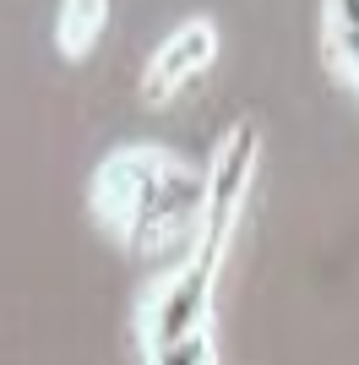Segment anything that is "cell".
I'll return each instance as SVG.
<instances>
[{
    "instance_id": "obj_7",
    "label": "cell",
    "mask_w": 359,
    "mask_h": 365,
    "mask_svg": "<svg viewBox=\"0 0 359 365\" xmlns=\"http://www.w3.org/2000/svg\"><path fill=\"white\" fill-rule=\"evenodd\" d=\"M147 365H218L212 333H191V338L164 344V349H147Z\"/></svg>"
},
{
    "instance_id": "obj_1",
    "label": "cell",
    "mask_w": 359,
    "mask_h": 365,
    "mask_svg": "<svg viewBox=\"0 0 359 365\" xmlns=\"http://www.w3.org/2000/svg\"><path fill=\"white\" fill-rule=\"evenodd\" d=\"M202 197H207V180L158 148L109 153L93 180L98 224L142 257H175V251L191 257L202 235Z\"/></svg>"
},
{
    "instance_id": "obj_3",
    "label": "cell",
    "mask_w": 359,
    "mask_h": 365,
    "mask_svg": "<svg viewBox=\"0 0 359 365\" xmlns=\"http://www.w3.org/2000/svg\"><path fill=\"white\" fill-rule=\"evenodd\" d=\"M256 153H261L256 125H234V131L218 142L212 164L202 169V180H207V197H202V235H212V240H229V235H234L239 213H245Z\"/></svg>"
},
{
    "instance_id": "obj_6",
    "label": "cell",
    "mask_w": 359,
    "mask_h": 365,
    "mask_svg": "<svg viewBox=\"0 0 359 365\" xmlns=\"http://www.w3.org/2000/svg\"><path fill=\"white\" fill-rule=\"evenodd\" d=\"M104 22H109V6H98V0L60 6V49H66V55H88L93 38L104 33Z\"/></svg>"
},
{
    "instance_id": "obj_2",
    "label": "cell",
    "mask_w": 359,
    "mask_h": 365,
    "mask_svg": "<svg viewBox=\"0 0 359 365\" xmlns=\"http://www.w3.org/2000/svg\"><path fill=\"white\" fill-rule=\"evenodd\" d=\"M229 240H212V235H196L191 257L180 262L175 273L152 289L147 311H142V333H147V349H164L175 338L207 333V311H212V284H218V267H224Z\"/></svg>"
},
{
    "instance_id": "obj_4",
    "label": "cell",
    "mask_w": 359,
    "mask_h": 365,
    "mask_svg": "<svg viewBox=\"0 0 359 365\" xmlns=\"http://www.w3.org/2000/svg\"><path fill=\"white\" fill-rule=\"evenodd\" d=\"M212 49H218V33H212L207 16H202V22H185L175 38L158 44V55H152V66H147V88H142V93H147L152 104H158V98H175V93L212 61Z\"/></svg>"
},
{
    "instance_id": "obj_5",
    "label": "cell",
    "mask_w": 359,
    "mask_h": 365,
    "mask_svg": "<svg viewBox=\"0 0 359 365\" xmlns=\"http://www.w3.org/2000/svg\"><path fill=\"white\" fill-rule=\"evenodd\" d=\"M321 55H327V66L338 71L343 88L359 82V38H354V11L348 6H327L321 11Z\"/></svg>"
}]
</instances>
